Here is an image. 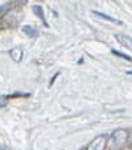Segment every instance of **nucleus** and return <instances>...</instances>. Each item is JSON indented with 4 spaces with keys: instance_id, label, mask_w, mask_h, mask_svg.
I'll list each match as a JSON object with an SVG mask.
<instances>
[{
    "instance_id": "nucleus-6",
    "label": "nucleus",
    "mask_w": 132,
    "mask_h": 150,
    "mask_svg": "<svg viewBox=\"0 0 132 150\" xmlns=\"http://www.w3.org/2000/svg\"><path fill=\"white\" fill-rule=\"evenodd\" d=\"M93 13L95 16H98V17H102V18H104V20L110 21V23H114V24H118V25H122V21L118 20V18H115V17H111V16H108V15H104V13L98 12V11H93Z\"/></svg>"
},
{
    "instance_id": "nucleus-9",
    "label": "nucleus",
    "mask_w": 132,
    "mask_h": 150,
    "mask_svg": "<svg viewBox=\"0 0 132 150\" xmlns=\"http://www.w3.org/2000/svg\"><path fill=\"white\" fill-rule=\"evenodd\" d=\"M9 1H0V15H4L9 9Z\"/></svg>"
},
{
    "instance_id": "nucleus-1",
    "label": "nucleus",
    "mask_w": 132,
    "mask_h": 150,
    "mask_svg": "<svg viewBox=\"0 0 132 150\" xmlns=\"http://www.w3.org/2000/svg\"><path fill=\"white\" fill-rule=\"evenodd\" d=\"M128 140V132L124 129H118L110 137V148L112 150H120L122 148H124Z\"/></svg>"
},
{
    "instance_id": "nucleus-2",
    "label": "nucleus",
    "mask_w": 132,
    "mask_h": 150,
    "mask_svg": "<svg viewBox=\"0 0 132 150\" xmlns=\"http://www.w3.org/2000/svg\"><path fill=\"white\" fill-rule=\"evenodd\" d=\"M107 142H108V136L99 134L93 141H90V144L87 145L86 150H104Z\"/></svg>"
},
{
    "instance_id": "nucleus-4",
    "label": "nucleus",
    "mask_w": 132,
    "mask_h": 150,
    "mask_svg": "<svg viewBox=\"0 0 132 150\" xmlns=\"http://www.w3.org/2000/svg\"><path fill=\"white\" fill-rule=\"evenodd\" d=\"M115 40H116L120 45H123V46H126V47H131L132 46V40H131L130 36H127V34L116 33L115 34Z\"/></svg>"
},
{
    "instance_id": "nucleus-11",
    "label": "nucleus",
    "mask_w": 132,
    "mask_h": 150,
    "mask_svg": "<svg viewBox=\"0 0 132 150\" xmlns=\"http://www.w3.org/2000/svg\"><path fill=\"white\" fill-rule=\"evenodd\" d=\"M0 150H5V149H4V146H3L1 144H0Z\"/></svg>"
},
{
    "instance_id": "nucleus-3",
    "label": "nucleus",
    "mask_w": 132,
    "mask_h": 150,
    "mask_svg": "<svg viewBox=\"0 0 132 150\" xmlns=\"http://www.w3.org/2000/svg\"><path fill=\"white\" fill-rule=\"evenodd\" d=\"M9 55H11V58H12L15 62H21V59H23V55H24V52H23V49H21L20 46H15V47H12V49L9 50Z\"/></svg>"
},
{
    "instance_id": "nucleus-5",
    "label": "nucleus",
    "mask_w": 132,
    "mask_h": 150,
    "mask_svg": "<svg viewBox=\"0 0 132 150\" xmlns=\"http://www.w3.org/2000/svg\"><path fill=\"white\" fill-rule=\"evenodd\" d=\"M32 11H33V12H34V15H36L37 17L40 18V20H42V21H44V25H45V26H49V25H48V23H46V21H45L44 9H42V7H41V5H33V7H32Z\"/></svg>"
},
{
    "instance_id": "nucleus-7",
    "label": "nucleus",
    "mask_w": 132,
    "mask_h": 150,
    "mask_svg": "<svg viewBox=\"0 0 132 150\" xmlns=\"http://www.w3.org/2000/svg\"><path fill=\"white\" fill-rule=\"evenodd\" d=\"M23 32L29 37H37L39 36V30H37V28L33 26V25H24Z\"/></svg>"
},
{
    "instance_id": "nucleus-8",
    "label": "nucleus",
    "mask_w": 132,
    "mask_h": 150,
    "mask_svg": "<svg viewBox=\"0 0 132 150\" xmlns=\"http://www.w3.org/2000/svg\"><path fill=\"white\" fill-rule=\"evenodd\" d=\"M9 99H11L9 95H0V109L8 105V101H9Z\"/></svg>"
},
{
    "instance_id": "nucleus-10",
    "label": "nucleus",
    "mask_w": 132,
    "mask_h": 150,
    "mask_svg": "<svg viewBox=\"0 0 132 150\" xmlns=\"http://www.w3.org/2000/svg\"><path fill=\"white\" fill-rule=\"evenodd\" d=\"M111 53L115 55H118V57L123 58V59L128 61V62H131V55H127V54H124V53H120V52H118V50H111Z\"/></svg>"
}]
</instances>
